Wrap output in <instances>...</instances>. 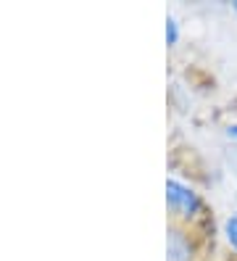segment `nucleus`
Segmentation results:
<instances>
[{"instance_id":"7ed1b4c3","label":"nucleus","mask_w":237,"mask_h":261,"mask_svg":"<svg viewBox=\"0 0 237 261\" xmlns=\"http://www.w3.org/2000/svg\"><path fill=\"white\" fill-rule=\"evenodd\" d=\"M224 238L229 243V248L237 251V214H229L224 219Z\"/></svg>"},{"instance_id":"f03ea898","label":"nucleus","mask_w":237,"mask_h":261,"mask_svg":"<svg viewBox=\"0 0 237 261\" xmlns=\"http://www.w3.org/2000/svg\"><path fill=\"white\" fill-rule=\"evenodd\" d=\"M166 261H193L190 256V243L179 229H169L166 238Z\"/></svg>"},{"instance_id":"423d86ee","label":"nucleus","mask_w":237,"mask_h":261,"mask_svg":"<svg viewBox=\"0 0 237 261\" xmlns=\"http://www.w3.org/2000/svg\"><path fill=\"white\" fill-rule=\"evenodd\" d=\"M232 8H234V11H237V0H234V3H232Z\"/></svg>"},{"instance_id":"39448f33","label":"nucleus","mask_w":237,"mask_h":261,"mask_svg":"<svg viewBox=\"0 0 237 261\" xmlns=\"http://www.w3.org/2000/svg\"><path fill=\"white\" fill-rule=\"evenodd\" d=\"M227 137L237 143V124H229V127H227Z\"/></svg>"},{"instance_id":"20e7f679","label":"nucleus","mask_w":237,"mask_h":261,"mask_svg":"<svg viewBox=\"0 0 237 261\" xmlns=\"http://www.w3.org/2000/svg\"><path fill=\"white\" fill-rule=\"evenodd\" d=\"M177 40H179V21L169 16L166 19V45H177Z\"/></svg>"},{"instance_id":"f257e3e1","label":"nucleus","mask_w":237,"mask_h":261,"mask_svg":"<svg viewBox=\"0 0 237 261\" xmlns=\"http://www.w3.org/2000/svg\"><path fill=\"white\" fill-rule=\"evenodd\" d=\"M166 206L179 217L193 219L200 211V195L190 185H185L182 179H166Z\"/></svg>"}]
</instances>
